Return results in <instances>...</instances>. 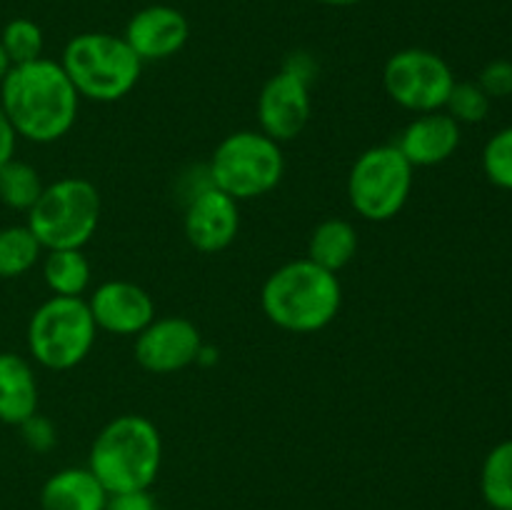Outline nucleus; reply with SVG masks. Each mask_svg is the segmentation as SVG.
<instances>
[{
    "label": "nucleus",
    "mask_w": 512,
    "mask_h": 510,
    "mask_svg": "<svg viewBox=\"0 0 512 510\" xmlns=\"http://www.w3.org/2000/svg\"><path fill=\"white\" fill-rule=\"evenodd\" d=\"M0 108L18 138L30 143H55L73 130L80 95L63 65L50 58L13 65L0 83Z\"/></svg>",
    "instance_id": "nucleus-1"
},
{
    "label": "nucleus",
    "mask_w": 512,
    "mask_h": 510,
    "mask_svg": "<svg viewBox=\"0 0 512 510\" xmlns=\"http://www.w3.org/2000/svg\"><path fill=\"white\" fill-rule=\"evenodd\" d=\"M265 318L288 333H318L328 328L343 305L338 275L300 258L280 265L260 290Z\"/></svg>",
    "instance_id": "nucleus-2"
},
{
    "label": "nucleus",
    "mask_w": 512,
    "mask_h": 510,
    "mask_svg": "<svg viewBox=\"0 0 512 510\" xmlns=\"http://www.w3.org/2000/svg\"><path fill=\"white\" fill-rule=\"evenodd\" d=\"M163 465V438L153 420L125 413L110 420L93 440L88 468L108 493L150 490Z\"/></svg>",
    "instance_id": "nucleus-3"
},
{
    "label": "nucleus",
    "mask_w": 512,
    "mask_h": 510,
    "mask_svg": "<svg viewBox=\"0 0 512 510\" xmlns=\"http://www.w3.org/2000/svg\"><path fill=\"white\" fill-rule=\"evenodd\" d=\"M80 98L115 103L138 85L143 60L133 53L123 35L80 33L68 40L60 58Z\"/></svg>",
    "instance_id": "nucleus-4"
},
{
    "label": "nucleus",
    "mask_w": 512,
    "mask_h": 510,
    "mask_svg": "<svg viewBox=\"0 0 512 510\" xmlns=\"http://www.w3.org/2000/svg\"><path fill=\"white\" fill-rule=\"evenodd\" d=\"M208 175L215 188L238 203L263 198L283 180V148L263 130H235L225 135L213 150Z\"/></svg>",
    "instance_id": "nucleus-5"
},
{
    "label": "nucleus",
    "mask_w": 512,
    "mask_h": 510,
    "mask_svg": "<svg viewBox=\"0 0 512 510\" xmlns=\"http://www.w3.org/2000/svg\"><path fill=\"white\" fill-rule=\"evenodd\" d=\"M25 215V225L45 250H83L98 230L100 193L90 180L70 175L45 185L38 203Z\"/></svg>",
    "instance_id": "nucleus-6"
},
{
    "label": "nucleus",
    "mask_w": 512,
    "mask_h": 510,
    "mask_svg": "<svg viewBox=\"0 0 512 510\" xmlns=\"http://www.w3.org/2000/svg\"><path fill=\"white\" fill-rule=\"evenodd\" d=\"M98 338V325L83 298H53L38 305L28 323V350L48 370H70L83 363Z\"/></svg>",
    "instance_id": "nucleus-7"
},
{
    "label": "nucleus",
    "mask_w": 512,
    "mask_h": 510,
    "mask_svg": "<svg viewBox=\"0 0 512 510\" xmlns=\"http://www.w3.org/2000/svg\"><path fill=\"white\" fill-rule=\"evenodd\" d=\"M413 170L395 143L360 153L348 175V200L355 213L370 223L400 215L413 193Z\"/></svg>",
    "instance_id": "nucleus-8"
},
{
    "label": "nucleus",
    "mask_w": 512,
    "mask_h": 510,
    "mask_svg": "<svg viewBox=\"0 0 512 510\" xmlns=\"http://www.w3.org/2000/svg\"><path fill=\"white\" fill-rule=\"evenodd\" d=\"M315 63L305 53H293L285 60L283 70L268 78L258 95V123L275 143L295 140L310 123L313 115V83Z\"/></svg>",
    "instance_id": "nucleus-9"
},
{
    "label": "nucleus",
    "mask_w": 512,
    "mask_h": 510,
    "mask_svg": "<svg viewBox=\"0 0 512 510\" xmlns=\"http://www.w3.org/2000/svg\"><path fill=\"white\" fill-rule=\"evenodd\" d=\"M453 85L455 75L445 58L425 48L398 50L383 68V88L388 98L418 115L443 110Z\"/></svg>",
    "instance_id": "nucleus-10"
},
{
    "label": "nucleus",
    "mask_w": 512,
    "mask_h": 510,
    "mask_svg": "<svg viewBox=\"0 0 512 510\" xmlns=\"http://www.w3.org/2000/svg\"><path fill=\"white\" fill-rule=\"evenodd\" d=\"M203 335L198 325L180 315L155 318L148 328L135 335V360L143 370L168 375L185 370L200 360Z\"/></svg>",
    "instance_id": "nucleus-11"
},
{
    "label": "nucleus",
    "mask_w": 512,
    "mask_h": 510,
    "mask_svg": "<svg viewBox=\"0 0 512 510\" xmlns=\"http://www.w3.org/2000/svg\"><path fill=\"white\" fill-rule=\"evenodd\" d=\"M183 230L188 243L200 253H223L238 238V200L208 183L188 198Z\"/></svg>",
    "instance_id": "nucleus-12"
},
{
    "label": "nucleus",
    "mask_w": 512,
    "mask_h": 510,
    "mask_svg": "<svg viewBox=\"0 0 512 510\" xmlns=\"http://www.w3.org/2000/svg\"><path fill=\"white\" fill-rule=\"evenodd\" d=\"M98 330L113 335H138L155 320V303L150 293L130 280L100 283L85 300Z\"/></svg>",
    "instance_id": "nucleus-13"
},
{
    "label": "nucleus",
    "mask_w": 512,
    "mask_h": 510,
    "mask_svg": "<svg viewBox=\"0 0 512 510\" xmlns=\"http://www.w3.org/2000/svg\"><path fill=\"white\" fill-rule=\"evenodd\" d=\"M123 38L143 63L168 60L178 55L188 43L190 23L178 8L148 5L128 20Z\"/></svg>",
    "instance_id": "nucleus-14"
},
{
    "label": "nucleus",
    "mask_w": 512,
    "mask_h": 510,
    "mask_svg": "<svg viewBox=\"0 0 512 510\" xmlns=\"http://www.w3.org/2000/svg\"><path fill=\"white\" fill-rule=\"evenodd\" d=\"M395 148L413 168H433L453 158L460 148V123L445 110L423 113L405 125Z\"/></svg>",
    "instance_id": "nucleus-15"
},
{
    "label": "nucleus",
    "mask_w": 512,
    "mask_h": 510,
    "mask_svg": "<svg viewBox=\"0 0 512 510\" xmlns=\"http://www.w3.org/2000/svg\"><path fill=\"white\" fill-rule=\"evenodd\" d=\"M108 490L95 478L93 470L63 468L50 475L40 488V508L43 510H105Z\"/></svg>",
    "instance_id": "nucleus-16"
},
{
    "label": "nucleus",
    "mask_w": 512,
    "mask_h": 510,
    "mask_svg": "<svg viewBox=\"0 0 512 510\" xmlns=\"http://www.w3.org/2000/svg\"><path fill=\"white\" fill-rule=\"evenodd\" d=\"M38 413V380L28 360L0 353V423L23 425Z\"/></svg>",
    "instance_id": "nucleus-17"
},
{
    "label": "nucleus",
    "mask_w": 512,
    "mask_h": 510,
    "mask_svg": "<svg viewBox=\"0 0 512 510\" xmlns=\"http://www.w3.org/2000/svg\"><path fill=\"white\" fill-rule=\"evenodd\" d=\"M358 253V233L343 218H328L315 225L308 240V260L338 275Z\"/></svg>",
    "instance_id": "nucleus-18"
},
{
    "label": "nucleus",
    "mask_w": 512,
    "mask_h": 510,
    "mask_svg": "<svg viewBox=\"0 0 512 510\" xmlns=\"http://www.w3.org/2000/svg\"><path fill=\"white\" fill-rule=\"evenodd\" d=\"M43 260V278L50 293L60 298H83L85 290L90 288V260L80 248L65 250H45Z\"/></svg>",
    "instance_id": "nucleus-19"
},
{
    "label": "nucleus",
    "mask_w": 512,
    "mask_h": 510,
    "mask_svg": "<svg viewBox=\"0 0 512 510\" xmlns=\"http://www.w3.org/2000/svg\"><path fill=\"white\" fill-rule=\"evenodd\" d=\"M480 493L490 510H512V438L498 443L485 455Z\"/></svg>",
    "instance_id": "nucleus-20"
},
{
    "label": "nucleus",
    "mask_w": 512,
    "mask_h": 510,
    "mask_svg": "<svg viewBox=\"0 0 512 510\" xmlns=\"http://www.w3.org/2000/svg\"><path fill=\"white\" fill-rule=\"evenodd\" d=\"M43 250L45 248L28 225L0 228V278H20L28 270H33Z\"/></svg>",
    "instance_id": "nucleus-21"
},
{
    "label": "nucleus",
    "mask_w": 512,
    "mask_h": 510,
    "mask_svg": "<svg viewBox=\"0 0 512 510\" xmlns=\"http://www.w3.org/2000/svg\"><path fill=\"white\" fill-rule=\"evenodd\" d=\"M43 188L40 173L25 160L10 158L8 163L0 165V203L8 205L10 210L28 213L38 203Z\"/></svg>",
    "instance_id": "nucleus-22"
},
{
    "label": "nucleus",
    "mask_w": 512,
    "mask_h": 510,
    "mask_svg": "<svg viewBox=\"0 0 512 510\" xmlns=\"http://www.w3.org/2000/svg\"><path fill=\"white\" fill-rule=\"evenodd\" d=\"M0 45H3L10 65H23L43 58L45 38L43 30H40V25L35 20L13 18L5 25L3 33H0Z\"/></svg>",
    "instance_id": "nucleus-23"
},
{
    "label": "nucleus",
    "mask_w": 512,
    "mask_h": 510,
    "mask_svg": "<svg viewBox=\"0 0 512 510\" xmlns=\"http://www.w3.org/2000/svg\"><path fill=\"white\" fill-rule=\"evenodd\" d=\"M490 103L493 100L485 95V90L478 83H458L455 80L453 90L448 95V103H445V113L460 125H473L483 123L490 113Z\"/></svg>",
    "instance_id": "nucleus-24"
},
{
    "label": "nucleus",
    "mask_w": 512,
    "mask_h": 510,
    "mask_svg": "<svg viewBox=\"0 0 512 510\" xmlns=\"http://www.w3.org/2000/svg\"><path fill=\"white\" fill-rule=\"evenodd\" d=\"M483 170L493 185L512 190V125L498 130L483 148Z\"/></svg>",
    "instance_id": "nucleus-25"
},
{
    "label": "nucleus",
    "mask_w": 512,
    "mask_h": 510,
    "mask_svg": "<svg viewBox=\"0 0 512 510\" xmlns=\"http://www.w3.org/2000/svg\"><path fill=\"white\" fill-rule=\"evenodd\" d=\"M475 83L485 90L490 100L510 98L512 95V63L510 60H493L480 70Z\"/></svg>",
    "instance_id": "nucleus-26"
},
{
    "label": "nucleus",
    "mask_w": 512,
    "mask_h": 510,
    "mask_svg": "<svg viewBox=\"0 0 512 510\" xmlns=\"http://www.w3.org/2000/svg\"><path fill=\"white\" fill-rule=\"evenodd\" d=\"M20 430H23L25 445H28L30 450H35V453H48V450H53L55 443H58L55 425L38 413H35L33 418L25 420V423L20 425Z\"/></svg>",
    "instance_id": "nucleus-27"
},
{
    "label": "nucleus",
    "mask_w": 512,
    "mask_h": 510,
    "mask_svg": "<svg viewBox=\"0 0 512 510\" xmlns=\"http://www.w3.org/2000/svg\"><path fill=\"white\" fill-rule=\"evenodd\" d=\"M105 510H158V500L150 490H128V493H110Z\"/></svg>",
    "instance_id": "nucleus-28"
},
{
    "label": "nucleus",
    "mask_w": 512,
    "mask_h": 510,
    "mask_svg": "<svg viewBox=\"0 0 512 510\" xmlns=\"http://www.w3.org/2000/svg\"><path fill=\"white\" fill-rule=\"evenodd\" d=\"M15 145H18V133L10 125L8 115L0 108V165L8 163L10 158H15Z\"/></svg>",
    "instance_id": "nucleus-29"
},
{
    "label": "nucleus",
    "mask_w": 512,
    "mask_h": 510,
    "mask_svg": "<svg viewBox=\"0 0 512 510\" xmlns=\"http://www.w3.org/2000/svg\"><path fill=\"white\" fill-rule=\"evenodd\" d=\"M10 68H13V65H10L8 55H5L3 45H0V83H3V78H5V75H8Z\"/></svg>",
    "instance_id": "nucleus-30"
},
{
    "label": "nucleus",
    "mask_w": 512,
    "mask_h": 510,
    "mask_svg": "<svg viewBox=\"0 0 512 510\" xmlns=\"http://www.w3.org/2000/svg\"><path fill=\"white\" fill-rule=\"evenodd\" d=\"M320 5H333V8H348V5L360 3V0H315Z\"/></svg>",
    "instance_id": "nucleus-31"
}]
</instances>
